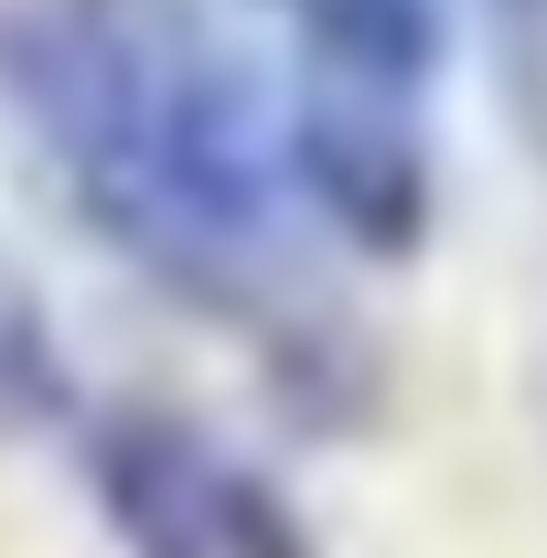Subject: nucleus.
<instances>
[{"instance_id": "f257e3e1", "label": "nucleus", "mask_w": 547, "mask_h": 558, "mask_svg": "<svg viewBox=\"0 0 547 558\" xmlns=\"http://www.w3.org/2000/svg\"><path fill=\"white\" fill-rule=\"evenodd\" d=\"M0 108L139 279L290 354L279 97L205 0H0Z\"/></svg>"}, {"instance_id": "f03ea898", "label": "nucleus", "mask_w": 547, "mask_h": 558, "mask_svg": "<svg viewBox=\"0 0 547 558\" xmlns=\"http://www.w3.org/2000/svg\"><path fill=\"white\" fill-rule=\"evenodd\" d=\"M75 473L119 558H323L312 515L226 429L161 398H108L75 418Z\"/></svg>"}, {"instance_id": "7ed1b4c3", "label": "nucleus", "mask_w": 547, "mask_h": 558, "mask_svg": "<svg viewBox=\"0 0 547 558\" xmlns=\"http://www.w3.org/2000/svg\"><path fill=\"white\" fill-rule=\"evenodd\" d=\"M279 150H290V194L323 215L333 236H354L365 258H418L429 236V130L398 97H365V86H323V75H290L279 97Z\"/></svg>"}, {"instance_id": "20e7f679", "label": "nucleus", "mask_w": 547, "mask_h": 558, "mask_svg": "<svg viewBox=\"0 0 547 558\" xmlns=\"http://www.w3.org/2000/svg\"><path fill=\"white\" fill-rule=\"evenodd\" d=\"M258 11H279V33L301 44V75L398 97V108H418L440 54H451L440 0H258Z\"/></svg>"}, {"instance_id": "39448f33", "label": "nucleus", "mask_w": 547, "mask_h": 558, "mask_svg": "<svg viewBox=\"0 0 547 558\" xmlns=\"http://www.w3.org/2000/svg\"><path fill=\"white\" fill-rule=\"evenodd\" d=\"M0 418H65V344L44 333L11 269H0Z\"/></svg>"}, {"instance_id": "423d86ee", "label": "nucleus", "mask_w": 547, "mask_h": 558, "mask_svg": "<svg viewBox=\"0 0 547 558\" xmlns=\"http://www.w3.org/2000/svg\"><path fill=\"white\" fill-rule=\"evenodd\" d=\"M494 11V44H505V75L526 97V130L547 140V0H483Z\"/></svg>"}]
</instances>
